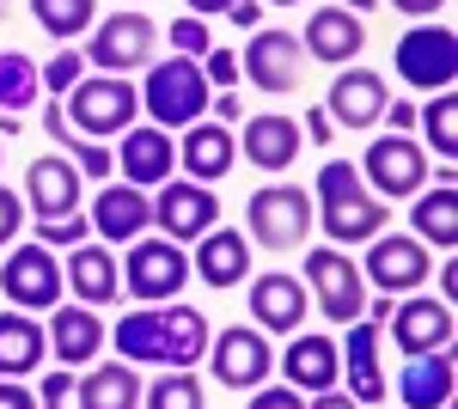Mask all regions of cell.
Here are the masks:
<instances>
[{
  "mask_svg": "<svg viewBox=\"0 0 458 409\" xmlns=\"http://www.w3.org/2000/svg\"><path fill=\"white\" fill-rule=\"evenodd\" d=\"M0 409H37V404H31V391H25L19 379H0Z\"/></svg>",
  "mask_w": 458,
  "mask_h": 409,
  "instance_id": "51",
  "label": "cell"
},
{
  "mask_svg": "<svg viewBox=\"0 0 458 409\" xmlns=\"http://www.w3.org/2000/svg\"><path fill=\"white\" fill-rule=\"evenodd\" d=\"M391 342H397V354H440V348H453L458 337V318L446 300H428V294H410V300H397L391 306Z\"/></svg>",
  "mask_w": 458,
  "mask_h": 409,
  "instance_id": "17",
  "label": "cell"
},
{
  "mask_svg": "<svg viewBox=\"0 0 458 409\" xmlns=\"http://www.w3.org/2000/svg\"><path fill=\"white\" fill-rule=\"evenodd\" d=\"M49 337L37 324V311H0V379H25L43 367Z\"/></svg>",
  "mask_w": 458,
  "mask_h": 409,
  "instance_id": "31",
  "label": "cell"
},
{
  "mask_svg": "<svg viewBox=\"0 0 458 409\" xmlns=\"http://www.w3.org/2000/svg\"><path fill=\"white\" fill-rule=\"evenodd\" d=\"M428 275H434V257H428V244L416 233H379L373 251H367V263H360V281L373 287V294H422Z\"/></svg>",
  "mask_w": 458,
  "mask_h": 409,
  "instance_id": "12",
  "label": "cell"
},
{
  "mask_svg": "<svg viewBox=\"0 0 458 409\" xmlns=\"http://www.w3.org/2000/svg\"><path fill=\"white\" fill-rule=\"evenodd\" d=\"M165 37H172V49H177V55H190V62H196V55H208V49H214V37H208V19H177V25H172Z\"/></svg>",
  "mask_w": 458,
  "mask_h": 409,
  "instance_id": "41",
  "label": "cell"
},
{
  "mask_svg": "<svg viewBox=\"0 0 458 409\" xmlns=\"http://www.w3.org/2000/svg\"><path fill=\"white\" fill-rule=\"evenodd\" d=\"M92 239V220L86 214H62V220H37V244L43 251H73V244Z\"/></svg>",
  "mask_w": 458,
  "mask_h": 409,
  "instance_id": "40",
  "label": "cell"
},
{
  "mask_svg": "<svg viewBox=\"0 0 458 409\" xmlns=\"http://www.w3.org/2000/svg\"><path fill=\"white\" fill-rule=\"evenodd\" d=\"M312 202H318L312 220H324V239L330 244H373L391 220V208L360 183L354 159H324V166H318Z\"/></svg>",
  "mask_w": 458,
  "mask_h": 409,
  "instance_id": "2",
  "label": "cell"
},
{
  "mask_svg": "<svg viewBox=\"0 0 458 409\" xmlns=\"http://www.w3.org/2000/svg\"><path fill=\"white\" fill-rule=\"evenodd\" d=\"M141 409H208L202 404V379L190 367H165L153 385H141Z\"/></svg>",
  "mask_w": 458,
  "mask_h": 409,
  "instance_id": "37",
  "label": "cell"
},
{
  "mask_svg": "<svg viewBox=\"0 0 458 409\" xmlns=\"http://www.w3.org/2000/svg\"><path fill=\"white\" fill-rule=\"evenodd\" d=\"M410 233L434 251H458V183H434V190H416L410 196Z\"/></svg>",
  "mask_w": 458,
  "mask_h": 409,
  "instance_id": "32",
  "label": "cell"
},
{
  "mask_svg": "<svg viewBox=\"0 0 458 409\" xmlns=\"http://www.w3.org/2000/svg\"><path fill=\"white\" fill-rule=\"evenodd\" d=\"M391 6H397V13H410V19L422 25V19H440V13H446L453 0H391Z\"/></svg>",
  "mask_w": 458,
  "mask_h": 409,
  "instance_id": "49",
  "label": "cell"
},
{
  "mask_svg": "<svg viewBox=\"0 0 458 409\" xmlns=\"http://www.w3.org/2000/svg\"><path fill=\"white\" fill-rule=\"evenodd\" d=\"M300 135H312L318 147H330V141H336V123L324 116V104H318V110H306V129H300Z\"/></svg>",
  "mask_w": 458,
  "mask_h": 409,
  "instance_id": "48",
  "label": "cell"
},
{
  "mask_svg": "<svg viewBox=\"0 0 458 409\" xmlns=\"http://www.w3.org/2000/svg\"><path fill=\"white\" fill-rule=\"evenodd\" d=\"M153 226H159V239H172V244H196L202 233L220 226V196H214L208 183L165 177L159 196H153Z\"/></svg>",
  "mask_w": 458,
  "mask_h": 409,
  "instance_id": "14",
  "label": "cell"
},
{
  "mask_svg": "<svg viewBox=\"0 0 458 409\" xmlns=\"http://www.w3.org/2000/svg\"><path fill=\"white\" fill-rule=\"evenodd\" d=\"M428 159L416 135H373V147L360 153V183L379 196V202H410L416 190H428Z\"/></svg>",
  "mask_w": 458,
  "mask_h": 409,
  "instance_id": "7",
  "label": "cell"
},
{
  "mask_svg": "<svg viewBox=\"0 0 458 409\" xmlns=\"http://www.w3.org/2000/svg\"><path fill=\"white\" fill-rule=\"evenodd\" d=\"M300 281H306V300L324 311V324H354L367 318V281H360V263L343 257L336 244H318L300 257Z\"/></svg>",
  "mask_w": 458,
  "mask_h": 409,
  "instance_id": "6",
  "label": "cell"
},
{
  "mask_svg": "<svg viewBox=\"0 0 458 409\" xmlns=\"http://www.w3.org/2000/svg\"><path fill=\"white\" fill-rule=\"evenodd\" d=\"M6 6H13V0H0V13H6Z\"/></svg>",
  "mask_w": 458,
  "mask_h": 409,
  "instance_id": "60",
  "label": "cell"
},
{
  "mask_svg": "<svg viewBox=\"0 0 458 409\" xmlns=\"http://www.w3.org/2000/svg\"><path fill=\"white\" fill-rule=\"evenodd\" d=\"M110 342L129 367H196L208 354V318L196 306H135L116 318Z\"/></svg>",
  "mask_w": 458,
  "mask_h": 409,
  "instance_id": "1",
  "label": "cell"
},
{
  "mask_svg": "<svg viewBox=\"0 0 458 409\" xmlns=\"http://www.w3.org/2000/svg\"><path fill=\"white\" fill-rule=\"evenodd\" d=\"M245 239L269 257H287L312 239V190L300 183H263L245 202Z\"/></svg>",
  "mask_w": 458,
  "mask_h": 409,
  "instance_id": "3",
  "label": "cell"
},
{
  "mask_svg": "<svg viewBox=\"0 0 458 409\" xmlns=\"http://www.w3.org/2000/svg\"><path fill=\"white\" fill-rule=\"evenodd\" d=\"M263 6H300V0H263Z\"/></svg>",
  "mask_w": 458,
  "mask_h": 409,
  "instance_id": "58",
  "label": "cell"
},
{
  "mask_svg": "<svg viewBox=\"0 0 458 409\" xmlns=\"http://www.w3.org/2000/svg\"><path fill=\"white\" fill-rule=\"evenodd\" d=\"M208 80H202V62H190V55H172V62H153L147 68V86H141V110L153 116V129H190V123H202V110H208Z\"/></svg>",
  "mask_w": 458,
  "mask_h": 409,
  "instance_id": "4",
  "label": "cell"
},
{
  "mask_svg": "<svg viewBox=\"0 0 458 409\" xmlns=\"http://www.w3.org/2000/svg\"><path fill=\"white\" fill-rule=\"evenodd\" d=\"M440 300L458 306V263H440Z\"/></svg>",
  "mask_w": 458,
  "mask_h": 409,
  "instance_id": "53",
  "label": "cell"
},
{
  "mask_svg": "<svg viewBox=\"0 0 458 409\" xmlns=\"http://www.w3.org/2000/svg\"><path fill=\"white\" fill-rule=\"evenodd\" d=\"M37 397H43V409H80V404H73V367H55V373H43Z\"/></svg>",
  "mask_w": 458,
  "mask_h": 409,
  "instance_id": "43",
  "label": "cell"
},
{
  "mask_svg": "<svg viewBox=\"0 0 458 409\" xmlns=\"http://www.w3.org/2000/svg\"><path fill=\"white\" fill-rule=\"evenodd\" d=\"M373 6H379V0H343V13H354V19H360V13H373Z\"/></svg>",
  "mask_w": 458,
  "mask_h": 409,
  "instance_id": "57",
  "label": "cell"
},
{
  "mask_svg": "<svg viewBox=\"0 0 458 409\" xmlns=\"http://www.w3.org/2000/svg\"><path fill=\"white\" fill-rule=\"evenodd\" d=\"M116 166H123V183L159 190L165 177H177V141L165 129H129L116 147Z\"/></svg>",
  "mask_w": 458,
  "mask_h": 409,
  "instance_id": "27",
  "label": "cell"
},
{
  "mask_svg": "<svg viewBox=\"0 0 458 409\" xmlns=\"http://www.w3.org/2000/svg\"><path fill=\"white\" fill-rule=\"evenodd\" d=\"M233 25H245V31H257L263 25V0H233V13H226Z\"/></svg>",
  "mask_w": 458,
  "mask_h": 409,
  "instance_id": "50",
  "label": "cell"
},
{
  "mask_svg": "<svg viewBox=\"0 0 458 409\" xmlns=\"http://www.w3.org/2000/svg\"><path fill=\"white\" fill-rule=\"evenodd\" d=\"M233 166H239V141H233L226 123H190L183 129V141H177V171L190 183H208L214 190Z\"/></svg>",
  "mask_w": 458,
  "mask_h": 409,
  "instance_id": "22",
  "label": "cell"
},
{
  "mask_svg": "<svg viewBox=\"0 0 458 409\" xmlns=\"http://www.w3.org/2000/svg\"><path fill=\"white\" fill-rule=\"evenodd\" d=\"M62 116H68L86 141L129 135L135 116H141V92H135L123 73H92V80H80L68 98H62Z\"/></svg>",
  "mask_w": 458,
  "mask_h": 409,
  "instance_id": "5",
  "label": "cell"
},
{
  "mask_svg": "<svg viewBox=\"0 0 458 409\" xmlns=\"http://www.w3.org/2000/svg\"><path fill=\"white\" fill-rule=\"evenodd\" d=\"M300 147H306V135H300V123L287 110H257L245 123V135H239V159L276 177V171H287L300 159Z\"/></svg>",
  "mask_w": 458,
  "mask_h": 409,
  "instance_id": "19",
  "label": "cell"
},
{
  "mask_svg": "<svg viewBox=\"0 0 458 409\" xmlns=\"http://www.w3.org/2000/svg\"><path fill=\"white\" fill-rule=\"evenodd\" d=\"M86 220H92L98 244H135V239H147V226H153V196L135 190V183H105Z\"/></svg>",
  "mask_w": 458,
  "mask_h": 409,
  "instance_id": "20",
  "label": "cell"
},
{
  "mask_svg": "<svg viewBox=\"0 0 458 409\" xmlns=\"http://www.w3.org/2000/svg\"><path fill=\"white\" fill-rule=\"evenodd\" d=\"M0 294H6L13 306H25V311H55V306H62V294H68L55 251H43L37 239L31 244H13V257L0 263Z\"/></svg>",
  "mask_w": 458,
  "mask_h": 409,
  "instance_id": "15",
  "label": "cell"
},
{
  "mask_svg": "<svg viewBox=\"0 0 458 409\" xmlns=\"http://www.w3.org/2000/svg\"><path fill=\"white\" fill-rule=\"evenodd\" d=\"M0 166H6V147H0Z\"/></svg>",
  "mask_w": 458,
  "mask_h": 409,
  "instance_id": "59",
  "label": "cell"
},
{
  "mask_svg": "<svg viewBox=\"0 0 458 409\" xmlns=\"http://www.w3.org/2000/svg\"><path fill=\"white\" fill-rule=\"evenodd\" d=\"M19 129H25V123H19V116H6V110H0V141H6V135H19Z\"/></svg>",
  "mask_w": 458,
  "mask_h": 409,
  "instance_id": "56",
  "label": "cell"
},
{
  "mask_svg": "<svg viewBox=\"0 0 458 409\" xmlns=\"http://www.w3.org/2000/svg\"><path fill=\"white\" fill-rule=\"evenodd\" d=\"M306 409H354V397H349V391H336V385H330V391H318V397H312Z\"/></svg>",
  "mask_w": 458,
  "mask_h": 409,
  "instance_id": "52",
  "label": "cell"
},
{
  "mask_svg": "<svg viewBox=\"0 0 458 409\" xmlns=\"http://www.w3.org/2000/svg\"><path fill=\"white\" fill-rule=\"evenodd\" d=\"M397 397L410 409H446L453 404V354H410V367L397 379Z\"/></svg>",
  "mask_w": 458,
  "mask_h": 409,
  "instance_id": "33",
  "label": "cell"
},
{
  "mask_svg": "<svg viewBox=\"0 0 458 409\" xmlns=\"http://www.w3.org/2000/svg\"><path fill=\"white\" fill-rule=\"evenodd\" d=\"M190 275H202L214 294L245 287V281H250V239H245V233H233V226L202 233V239H196V257H190Z\"/></svg>",
  "mask_w": 458,
  "mask_h": 409,
  "instance_id": "26",
  "label": "cell"
},
{
  "mask_svg": "<svg viewBox=\"0 0 458 409\" xmlns=\"http://www.w3.org/2000/svg\"><path fill=\"white\" fill-rule=\"evenodd\" d=\"M25 202H31V220L80 214V166L73 159H55V153L31 159L25 166Z\"/></svg>",
  "mask_w": 458,
  "mask_h": 409,
  "instance_id": "24",
  "label": "cell"
},
{
  "mask_svg": "<svg viewBox=\"0 0 458 409\" xmlns=\"http://www.w3.org/2000/svg\"><path fill=\"white\" fill-rule=\"evenodd\" d=\"M73 404L80 409H141V373L129 361H92L73 379Z\"/></svg>",
  "mask_w": 458,
  "mask_h": 409,
  "instance_id": "30",
  "label": "cell"
},
{
  "mask_svg": "<svg viewBox=\"0 0 458 409\" xmlns=\"http://www.w3.org/2000/svg\"><path fill=\"white\" fill-rule=\"evenodd\" d=\"M397 80L416 92H446L458 80V37L446 19H422L397 37Z\"/></svg>",
  "mask_w": 458,
  "mask_h": 409,
  "instance_id": "8",
  "label": "cell"
},
{
  "mask_svg": "<svg viewBox=\"0 0 458 409\" xmlns=\"http://www.w3.org/2000/svg\"><path fill=\"white\" fill-rule=\"evenodd\" d=\"M208 373L220 391H257L263 379L276 373V348L263 330H250V324H226L220 337H208Z\"/></svg>",
  "mask_w": 458,
  "mask_h": 409,
  "instance_id": "11",
  "label": "cell"
},
{
  "mask_svg": "<svg viewBox=\"0 0 458 409\" xmlns=\"http://www.w3.org/2000/svg\"><path fill=\"white\" fill-rule=\"evenodd\" d=\"M391 306H397V300H391V294H379V300L367 306V311H373V324H386V318H391Z\"/></svg>",
  "mask_w": 458,
  "mask_h": 409,
  "instance_id": "55",
  "label": "cell"
},
{
  "mask_svg": "<svg viewBox=\"0 0 458 409\" xmlns=\"http://www.w3.org/2000/svg\"><path fill=\"white\" fill-rule=\"evenodd\" d=\"M43 337H49V354H55L62 367H92V361L105 354L110 330H105V318H98L92 306H55Z\"/></svg>",
  "mask_w": 458,
  "mask_h": 409,
  "instance_id": "23",
  "label": "cell"
},
{
  "mask_svg": "<svg viewBox=\"0 0 458 409\" xmlns=\"http://www.w3.org/2000/svg\"><path fill=\"white\" fill-rule=\"evenodd\" d=\"M343 354V373H349V397L354 404H386V373H379V324L373 318H354L349 342L336 348Z\"/></svg>",
  "mask_w": 458,
  "mask_h": 409,
  "instance_id": "29",
  "label": "cell"
},
{
  "mask_svg": "<svg viewBox=\"0 0 458 409\" xmlns=\"http://www.w3.org/2000/svg\"><path fill=\"white\" fill-rule=\"evenodd\" d=\"M43 129H49V141H55L68 159H80V177H98V183H105L110 171H116V153H110L105 141H86V135H80L68 116H62V104H49V110H43Z\"/></svg>",
  "mask_w": 458,
  "mask_h": 409,
  "instance_id": "34",
  "label": "cell"
},
{
  "mask_svg": "<svg viewBox=\"0 0 458 409\" xmlns=\"http://www.w3.org/2000/svg\"><path fill=\"white\" fill-rule=\"evenodd\" d=\"M208 110H214V123H226V129H233V123L245 116V104H239V92H214V98H208Z\"/></svg>",
  "mask_w": 458,
  "mask_h": 409,
  "instance_id": "47",
  "label": "cell"
},
{
  "mask_svg": "<svg viewBox=\"0 0 458 409\" xmlns=\"http://www.w3.org/2000/svg\"><path fill=\"white\" fill-rule=\"evenodd\" d=\"M37 98H43L37 62H31V55H19V49H6V55H0V110L25 123V110H31Z\"/></svg>",
  "mask_w": 458,
  "mask_h": 409,
  "instance_id": "35",
  "label": "cell"
},
{
  "mask_svg": "<svg viewBox=\"0 0 458 409\" xmlns=\"http://www.w3.org/2000/svg\"><path fill=\"white\" fill-rule=\"evenodd\" d=\"M239 80H250L263 98H287V92H300L306 86V49H300V37L293 31H250L245 55H239Z\"/></svg>",
  "mask_w": 458,
  "mask_h": 409,
  "instance_id": "10",
  "label": "cell"
},
{
  "mask_svg": "<svg viewBox=\"0 0 458 409\" xmlns=\"http://www.w3.org/2000/svg\"><path fill=\"white\" fill-rule=\"evenodd\" d=\"M123 275V287H129V300H141V306H165L183 294V281H190V257H183V244L172 239H135L129 244V269Z\"/></svg>",
  "mask_w": 458,
  "mask_h": 409,
  "instance_id": "13",
  "label": "cell"
},
{
  "mask_svg": "<svg viewBox=\"0 0 458 409\" xmlns=\"http://www.w3.org/2000/svg\"><path fill=\"white\" fill-rule=\"evenodd\" d=\"M190 19H214V13H233V0H183Z\"/></svg>",
  "mask_w": 458,
  "mask_h": 409,
  "instance_id": "54",
  "label": "cell"
},
{
  "mask_svg": "<svg viewBox=\"0 0 458 409\" xmlns=\"http://www.w3.org/2000/svg\"><path fill=\"white\" fill-rule=\"evenodd\" d=\"M202 80H208V92H233L239 86V55L233 49H208L202 55Z\"/></svg>",
  "mask_w": 458,
  "mask_h": 409,
  "instance_id": "42",
  "label": "cell"
},
{
  "mask_svg": "<svg viewBox=\"0 0 458 409\" xmlns=\"http://www.w3.org/2000/svg\"><path fill=\"white\" fill-rule=\"evenodd\" d=\"M19 226H25V196H13V190L0 183V251L19 239Z\"/></svg>",
  "mask_w": 458,
  "mask_h": 409,
  "instance_id": "44",
  "label": "cell"
},
{
  "mask_svg": "<svg viewBox=\"0 0 458 409\" xmlns=\"http://www.w3.org/2000/svg\"><path fill=\"white\" fill-rule=\"evenodd\" d=\"M123 263H116V251H110V244H73L68 251V269H62V281H68L73 287V300H80V306H116V294H123Z\"/></svg>",
  "mask_w": 458,
  "mask_h": 409,
  "instance_id": "25",
  "label": "cell"
},
{
  "mask_svg": "<svg viewBox=\"0 0 458 409\" xmlns=\"http://www.w3.org/2000/svg\"><path fill=\"white\" fill-rule=\"evenodd\" d=\"M37 80H43V92H55V98H68L73 86L86 80V55L80 49H55L43 68H37Z\"/></svg>",
  "mask_w": 458,
  "mask_h": 409,
  "instance_id": "39",
  "label": "cell"
},
{
  "mask_svg": "<svg viewBox=\"0 0 458 409\" xmlns=\"http://www.w3.org/2000/svg\"><path fill=\"white\" fill-rule=\"evenodd\" d=\"M416 129L428 135V153L434 159H458V98L453 92H440V98L428 104L422 116H416Z\"/></svg>",
  "mask_w": 458,
  "mask_h": 409,
  "instance_id": "38",
  "label": "cell"
},
{
  "mask_svg": "<svg viewBox=\"0 0 458 409\" xmlns=\"http://www.w3.org/2000/svg\"><path fill=\"white\" fill-rule=\"evenodd\" d=\"M153 49H159V25L153 13H110L92 25V43H86V62L98 73H129L135 68H153Z\"/></svg>",
  "mask_w": 458,
  "mask_h": 409,
  "instance_id": "9",
  "label": "cell"
},
{
  "mask_svg": "<svg viewBox=\"0 0 458 409\" xmlns=\"http://www.w3.org/2000/svg\"><path fill=\"white\" fill-rule=\"evenodd\" d=\"M245 409H306V397L293 391V385H257V397Z\"/></svg>",
  "mask_w": 458,
  "mask_h": 409,
  "instance_id": "45",
  "label": "cell"
},
{
  "mask_svg": "<svg viewBox=\"0 0 458 409\" xmlns=\"http://www.w3.org/2000/svg\"><path fill=\"white\" fill-rule=\"evenodd\" d=\"M282 373H287V385H293L300 397H318V391H330V385H336L343 354H336V342H330V337L293 330V342H287V354H282Z\"/></svg>",
  "mask_w": 458,
  "mask_h": 409,
  "instance_id": "28",
  "label": "cell"
},
{
  "mask_svg": "<svg viewBox=\"0 0 458 409\" xmlns=\"http://www.w3.org/2000/svg\"><path fill=\"white\" fill-rule=\"evenodd\" d=\"M306 311H312V300H306V281L300 275H250V330H263V337H293L300 324H306Z\"/></svg>",
  "mask_w": 458,
  "mask_h": 409,
  "instance_id": "18",
  "label": "cell"
},
{
  "mask_svg": "<svg viewBox=\"0 0 458 409\" xmlns=\"http://www.w3.org/2000/svg\"><path fill=\"white\" fill-rule=\"evenodd\" d=\"M300 49L312 62H324V68H349V62H360V49H367V25L354 13H343V6H318V13H306Z\"/></svg>",
  "mask_w": 458,
  "mask_h": 409,
  "instance_id": "21",
  "label": "cell"
},
{
  "mask_svg": "<svg viewBox=\"0 0 458 409\" xmlns=\"http://www.w3.org/2000/svg\"><path fill=\"white\" fill-rule=\"evenodd\" d=\"M31 19L55 37V43H73L80 31L98 25V0H31Z\"/></svg>",
  "mask_w": 458,
  "mask_h": 409,
  "instance_id": "36",
  "label": "cell"
},
{
  "mask_svg": "<svg viewBox=\"0 0 458 409\" xmlns=\"http://www.w3.org/2000/svg\"><path fill=\"white\" fill-rule=\"evenodd\" d=\"M416 116H422V104H410V98H391L386 104V135H416Z\"/></svg>",
  "mask_w": 458,
  "mask_h": 409,
  "instance_id": "46",
  "label": "cell"
},
{
  "mask_svg": "<svg viewBox=\"0 0 458 409\" xmlns=\"http://www.w3.org/2000/svg\"><path fill=\"white\" fill-rule=\"evenodd\" d=\"M386 104H391L386 73H373V68H336L330 92H324V116H330L336 129L373 135V129H379V116H386Z\"/></svg>",
  "mask_w": 458,
  "mask_h": 409,
  "instance_id": "16",
  "label": "cell"
}]
</instances>
